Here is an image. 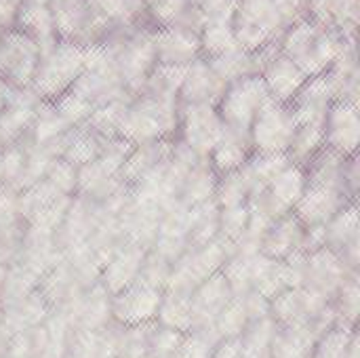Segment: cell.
<instances>
[{
    "label": "cell",
    "instance_id": "obj_1",
    "mask_svg": "<svg viewBox=\"0 0 360 358\" xmlns=\"http://www.w3.org/2000/svg\"><path fill=\"white\" fill-rule=\"evenodd\" d=\"M177 127L179 116L175 99H156L143 95L137 101L129 103L118 137L127 139L131 146H143L169 139Z\"/></svg>",
    "mask_w": 360,
    "mask_h": 358
},
{
    "label": "cell",
    "instance_id": "obj_2",
    "mask_svg": "<svg viewBox=\"0 0 360 358\" xmlns=\"http://www.w3.org/2000/svg\"><path fill=\"white\" fill-rule=\"evenodd\" d=\"M84 70V46L74 40H59L40 57L36 76L32 80L34 93L40 99L55 101L61 97Z\"/></svg>",
    "mask_w": 360,
    "mask_h": 358
},
{
    "label": "cell",
    "instance_id": "obj_3",
    "mask_svg": "<svg viewBox=\"0 0 360 358\" xmlns=\"http://www.w3.org/2000/svg\"><path fill=\"white\" fill-rule=\"evenodd\" d=\"M272 97L266 89V82L257 74H251V76L230 82L217 103L219 106L217 112L224 120L226 131L249 139V131H251V124H253L257 112Z\"/></svg>",
    "mask_w": 360,
    "mask_h": 358
},
{
    "label": "cell",
    "instance_id": "obj_4",
    "mask_svg": "<svg viewBox=\"0 0 360 358\" xmlns=\"http://www.w3.org/2000/svg\"><path fill=\"white\" fill-rule=\"evenodd\" d=\"M42 57L40 44L19 27H11L0 36V78L15 89L32 84Z\"/></svg>",
    "mask_w": 360,
    "mask_h": 358
},
{
    "label": "cell",
    "instance_id": "obj_5",
    "mask_svg": "<svg viewBox=\"0 0 360 358\" xmlns=\"http://www.w3.org/2000/svg\"><path fill=\"white\" fill-rule=\"evenodd\" d=\"M283 23L274 0H238L234 15L236 44L247 53L262 51Z\"/></svg>",
    "mask_w": 360,
    "mask_h": 358
},
{
    "label": "cell",
    "instance_id": "obj_6",
    "mask_svg": "<svg viewBox=\"0 0 360 358\" xmlns=\"http://www.w3.org/2000/svg\"><path fill=\"white\" fill-rule=\"evenodd\" d=\"M295 131H297V122L291 108L287 103H278L270 99L257 112L249 131V141L255 152L287 154Z\"/></svg>",
    "mask_w": 360,
    "mask_h": 358
},
{
    "label": "cell",
    "instance_id": "obj_7",
    "mask_svg": "<svg viewBox=\"0 0 360 358\" xmlns=\"http://www.w3.org/2000/svg\"><path fill=\"white\" fill-rule=\"evenodd\" d=\"M179 141L202 158H209L226 131L217 108L209 103H186V110L179 118Z\"/></svg>",
    "mask_w": 360,
    "mask_h": 358
},
{
    "label": "cell",
    "instance_id": "obj_8",
    "mask_svg": "<svg viewBox=\"0 0 360 358\" xmlns=\"http://www.w3.org/2000/svg\"><path fill=\"white\" fill-rule=\"evenodd\" d=\"M116 68L127 91H141L156 63L154 34H135L114 49Z\"/></svg>",
    "mask_w": 360,
    "mask_h": 358
},
{
    "label": "cell",
    "instance_id": "obj_9",
    "mask_svg": "<svg viewBox=\"0 0 360 358\" xmlns=\"http://www.w3.org/2000/svg\"><path fill=\"white\" fill-rule=\"evenodd\" d=\"M308 188V177H306V169L300 165H289L287 169H283L278 173V177L268 186L266 192L249 198L255 205H259L274 222L287 213H291L295 209V205L300 203V198L304 196Z\"/></svg>",
    "mask_w": 360,
    "mask_h": 358
},
{
    "label": "cell",
    "instance_id": "obj_10",
    "mask_svg": "<svg viewBox=\"0 0 360 358\" xmlns=\"http://www.w3.org/2000/svg\"><path fill=\"white\" fill-rule=\"evenodd\" d=\"M162 289L150 287L141 281L131 283L120 293L112 295V317L122 325H143L156 319L162 300Z\"/></svg>",
    "mask_w": 360,
    "mask_h": 358
},
{
    "label": "cell",
    "instance_id": "obj_11",
    "mask_svg": "<svg viewBox=\"0 0 360 358\" xmlns=\"http://www.w3.org/2000/svg\"><path fill=\"white\" fill-rule=\"evenodd\" d=\"M323 129H325L327 148H331L333 152L346 158L356 156L360 141V118L354 101H344V99L333 101L325 116Z\"/></svg>",
    "mask_w": 360,
    "mask_h": 358
},
{
    "label": "cell",
    "instance_id": "obj_12",
    "mask_svg": "<svg viewBox=\"0 0 360 358\" xmlns=\"http://www.w3.org/2000/svg\"><path fill=\"white\" fill-rule=\"evenodd\" d=\"M232 300L230 285L226 276L215 272L209 276L205 283H200L192 293H190V310H192V329H209L215 327L217 317L226 308V304Z\"/></svg>",
    "mask_w": 360,
    "mask_h": 358
},
{
    "label": "cell",
    "instance_id": "obj_13",
    "mask_svg": "<svg viewBox=\"0 0 360 358\" xmlns=\"http://www.w3.org/2000/svg\"><path fill=\"white\" fill-rule=\"evenodd\" d=\"M154 53L158 63L190 65L200 53V36L196 30L186 25L160 27L154 34Z\"/></svg>",
    "mask_w": 360,
    "mask_h": 358
},
{
    "label": "cell",
    "instance_id": "obj_14",
    "mask_svg": "<svg viewBox=\"0 0 360 358\" xmlns=\"http://www.w3.org/2000/svg\"><path fill=\"white\" fill-rule=\"evenodd\" d=\"M350 200L352 198H348L344 192H340L335 188L308 184V188H306L304 196L300 198V203L295 205L293 213L306 228L308 226H327L342 211V207Z\"/></svg>",
    "mask_w": 360,
    "mask_h": 358
},
{
    "label": "cell",
    "instance_id": "obj_15",
    "mask_svg": "<svg viewBox=\"0 0 360 358\" xmlns=\"http://www.w3.org/2000/svg\"><path fill=\"white\" fill-rule=\"evenodd\" d=\"M146 249L131 245V243H122L112 255L110 260L103 264L101 268V276H99V285L110 293L116 295L120 293L124 287H129L131 283L137 281L143 260H146Z\"/></svg>",
    "mask_w": 360,
    "mask_h": 358
},
{
    "label": "cell",
    "instance_id": "obj_16",
    "mask_svg": "<svg viewBox=\"0 0 360 358\" xmlns=\"http://www.w3.org/2000/svg\"><path fill=\"white\" fill-rule=\"evenodd\" d=\"M228 84L213 72L209 61H194L188 65L179 95L186 103H209L217 106Z\"/></svg>",
    "mask_w": 360,
    "mask_h": 358
},
{
    "label": "cell",
    "instance_id": "obj_17",
    "mask_svg": "<svg viewBox=\"0 0 360 358\" xmlns=\"http://www.w3.org/2000/svg\"><path fill=\"white\" fill-rule=\"evenodd\" d=\"M264 82L270 93V97L278 103H289L297 97L302 87L306 84L308 76L302 72V68L289 59L287 55L274 57L266 68H264Z\"/></svg>",
    "mask_w": 360,
    "mask_h": 358
},
{
    "label": "cell",
    "instance_id": "obj_18",
    "mask_svg": "<svg viewBox=\"0 0 360 358\" xmlns=\"http://www.w3.org/2000/svg\"><path fill=\"white\" fill-rule=\"evenodd\" d=\"M304 234H306V226L291 211V213L278 217L270 226V230L266 232V236L262 241V253L272 260H285V257L293 255L295 251H302Z\"/></svg>",
    "mask_w": 360,
    "mask_h": 358
},
{
    "label": "cell",
    "instance_id": "obj_19",
    "mask_svg": "<svg viewBox=\"0 0 360 358\" xmlns=\"http://www.w3.org/2000/svg\"><path fill=\"white\" fill-rule=\"evenodd\" d=\"M319 327L314 321L293 323L276 329L270 358H310L319 342Z\"/></svg>",
    "mask_w": 360,
    "mask_h": 358
},
{
    "label": "cell",
    "instance_id": "obj_20",
    "mask_svg": "<svg viewBox=\"0 0 360 358\" xmlns=\"http://www.w3.org/2000/svg\"><path fill=\"white\" fill-rule=\"evenodd\" d=\"M15 19H17L19 30L30 34L40 44L42 53L55 44L51 0H21Z\"/></svg>",
    "mask_w": 360,
    "mask_h": 358
},
{
    "label": "cell",
    "instance_id": "obj_21",
    "mask_svg": "<svg viewBox=\"0 0 360 358\" xmlns=\"http://www.w3.org/2000/svg\"><path fill=\"white\" fill-rule=\"evenodd\" d=\"M291 165V158L283 152V154H266V152H253L249 156V160L240 167L247 184L251 188V198L266 192L268 186L278 177V173L283 169H287Z\"/></svg>",
    "mask_w": 360,
    "mask_h": 358
},
{
    "label": "cell",
    "instance_id": "obj_22",
    "mask_svg": "<svg viewBox=\"0 0 360 358\" xmlns=\"http://www.w3.org/2000/svg\"><path fill=\"white\" fill-rule=\"evenodd\" d=\"M217 171L211 167L209 158L200 160L198 165L192 167V171L186 175L181 190H179V203L194 207L207 200L215 198V188H217Z\"/></svg>",
    "mask_w": 360,
    "mask_h": 358
},
{
    "label": "cell",
    "instance_id": "obj_23",
    "mask_svg": "<svg viewBox=\"0 0 360 358\" xmlns=\"http://www.w3.org/2000/svg\"><path fill=\"white\" fill-rule=\"evenodd\" d=\"M249 156H251V141L236 133L224 131L221 139L209 154V162L217 171V175H221V173L238 171L249 160Z\"/></svg>",
    "mask_w": 360,
    "mask_h": 358
},
{
    "label": "cell",
    "instance_id": "obj_24",
    "mask_svg": "<svg viewBox=\"0 0 360 358\" xmlns=\"http://www.w3.org/2000/svg\"><path fill=\"white\" fill-rule=\"evenodd\" d=\"M325 148V129L323 124H300L291 146L287 150V156L293 165L306 167L321 150Z\"/></svg>",
    "mask_w": 360,
    "mask_h": 358
},
{
    "label": "cell",
    "instance_id": "obj_25",
    "mask_svg": "<svg viewBox=\"0 0 360 358\" xmlns=\"http://www.w3.org/2000/svg\"><path fill=\"white\" fill-rule=\"evenodd\" d=\"M251 198V188L247 184V177L243 173V169L238 171H230V173H221L217 177V188H215V203L219 205V209L224 207H240L247 205Z\"/></svg>",
    "mask_w": 360,
    "mask_h": 358
},
{
    "label": "cell",
    "instance_id": "obj_26",
    "mask_svg": "<svg viewBox=\"0 0 360 358\" xmlns=\"http://www.w3.org/2000/svg\"><path fill=\"white\" fill-rule=\"evenodd\" d=\"M356 335L346 327H331L314 346V358H346Z\"/></svg>",
    "mask_w": 360,
    "mask_h": 358
},
{
    "label": "cell",
    "instance_id": "obj_27",
    "mask_svg": "<svg viewBox=\"0 0 360 358\" xmlns=\"http://www.w3.org/2000/svg\"><path fill=\"white\" fill-rule=\"evenodd\" d=\"M150 11L160 27L177 25L188 11V0H156L150 4Z\"/></svg>",
    "mask_w": 360,
    "mask_h": 358
},
{
    "label": "cell",
    "instance_id": "obj_28",
    "mask_svg": "<svg viewBox=\"0 0 360 358\" xmlns=\"http://www.w3.org/2000/svg\"><path fill=\"white\" fill-rule=\"evenodd\" d=\"M306 2L308 0H274V6L281 13L283 21H289L293 17V13H297Z\"/></svg>",
    "mask_w": 360,
    "mask_h": 358
},
{
    "label": "cell",
    "instance_id": "obj_29",
    "mask_svg": "<svg viewBox=\"0 0 360 358\" xmlns=\"http://www.w3.org/2000/svg\"><path fill=\"white\" fill-rule=\"evenodd\" d=\"M8 95H11V87L0 78V112H2V108H4V103H6V99H8Z\"/></svg>",
    "mask_w": 360,
    "mask_h": 358
},
{
    "label": "cell",
    "instance_id": "obj_30",
    "mask_svg": "<svg viewBox=\"0 0 360 358\" xmlns=\"http://www.w3.org/2000/svg\"><path fill=\"white\" fill-rule=\"evenodd\" d=\"M148 358H152V357H148Z\"/></svg>",
    "mask_w": 360,
    "mask_h": 358
}]
</instances>
